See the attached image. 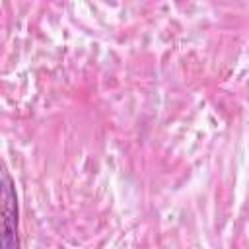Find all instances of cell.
Segmentation results:
<instances>
[{"mask_svg": "<svg viewBox=\"0 0 249 249\" xmlns=\"http://www.w3.org/2000/svg\"><path fill=\"white\" fill-rule=\"evenodd\" d=\"M2 249H21L18 235V195L16 183L6 167H2Z\"/></svg>", "mask_w": 249, "mask_h": 249, "instance_id": "obj_1", "label": "cell"}]
</instances>
